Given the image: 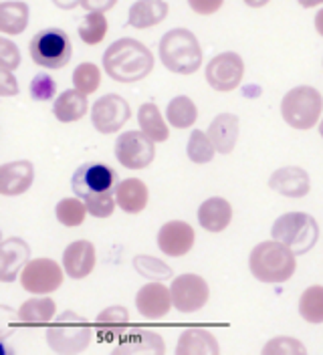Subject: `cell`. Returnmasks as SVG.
<instances>
[{"instance_id": "cell-1", "label": "cell", "mask_w": 323, "mask_h": 355, "mask_svg": "<svg viewBox=\"0 0 323 355\" xmlns=\"http://www.w3.org/2000/svg\"><path fill=\"white\" fill-rule=\"evenodd\" d=\"M103 69L117 83H138L154 69V55L135 39H119L103 53Z\"/></svg>"}, {"instance_id": "cell-2", "label": "cell", "mask_w": 323, "mask_h": 355, "mask_svg": "<svg viewBox=\"0 0 323 355\" xmlns=\"http://www.w3.org/2000/svg\"><path fill=\"white\" fill-rule=\"evenodd\" d=\"M249 266L253 277L260 283L281 285L287 283L297 268L295 252L279 241H265L257 244L249 257Z\"/></svg>"}, {"instance_id": "cell-3", "label": "cell", "mask_w": 323, "mask_h": 355, "mask_svg": "<svg viewBox=\"0 0 323 355\" xmlns=\"http://www.w3.org/2000/svg\"><path fill=\"white\" fill-rule=\"evenodd\" d=\"M162 65L178 75H192L202 65V49L188 28L168 31L158 44Z\"/></svg>"}, {"instance_id": "cell-4", "label": "cell", "mask_w": 323, "mask_h": 355, "mask_svg": "<svg viewBox=\"0 0 323 355\" xmlns=\"http://www.w3.org/2000/svg\"><path fill=\"white\" fill-rule=\"evenodd\" d=\"M281 115L295 130H311L323 115L322 93L309 85L287 91L281 101Z\"/></svg>"}, {"instance_id": "cell-5", "label": "cell", "mask_w": 323, "mask_h": 355, "mask_svg": "<svg viewBox=\"0 0 323 355\" xmlns=\"http://www.w3.org/2000/svg\"><path fill=\"white\" fill-rule=\"evenodd\" d=\"M271 234L275 241L289 246L295 254H305L317 243L320 226L311 214L287 212L275 220L273 228H271Z\"/></svg>"}, {"instance_id": "cell-6", "label": "cell", "mask_w": 323, "mask_h": 355, "mask_svg": "<svg viewBox=\"0 0 323 355\" xmlns=\"http://www.w3.org/2000/svg\"><path fill=\"white\" fill-rule=\"evenodd\" d=\"M31 59L44 69H61L73 57V43L61 28H43L28 43Z\"/></svg>"}, {"instance_id": "cell-7", "label": "cell", "mask_w": 323, "mask_h": 355, "mask_svg": "<svg viewBox=\"0 0 323 355\" xmlns=\"http://www.w3.org/2000/svg\"><path fill=\"white\" fill-rule=\"evenodd\" d=\"M49 345L59 354H79L85 352L91 341V327L85 317L67 311L57 317V323L47 331Z\"/></svg>"}, {"instance_id": "cell-8", "label": "cell", "mask_w": 323, "mask_h": 355, "mask_svg": "<svg viewBox=\"0 0 323 355\" xmlns=\"http://www.w3.org/2000/svg\"><path fill=\"white\" fill-rule=\"evenodd\" d=\"M156 148L154 139L142 132L122 133L115 141V157L117 162L129 170H144L154 162Z\"/></svg>"}, {"instance_id": "cell-9", "label": "cell", "mask_w": 323, "mask_h": 355, "mask_svg": "<svg viewBox=\"0 0 323 355\" xmlns=\"http://www.w3.org/2000/svg\"><path fill=\"white\" fill-rule=\"evenodd\" d=\"M63 268L51 259L28 261L21 272V285L26 293L49 295L63 285Z\"/></svg>"}, {"instance_id": "cell-10", "label": "cell", "mask_w": 323, "mask_h": 355, "mask_svg": "<svg viewBox=\"0 0 323 355\" xmlns=\"http://www.w3.org/2000/svg\"><path fill=\"white\" fill-rule=\"evenodd\" d=\"M242 77H245L242 57L233 51L216 55L206 65V81L215 91H222V93L235 91L242 83Z\"/></svg>"}, {"instance_id": "cell-11", "label": "cell", "mask_w": 323, "mask_h": 355, "mask_svg": "<svg viewBox=\"0 0 323 355\" xmlns=\"http://www.w3.org/2000/svg\"><path fill=\"white\" fill-rule=\"evenodd\" d=\"M129 115H131V110H129L128 101L122 95L108 93L95 101L91 110V121L97 132L108 135V133L119 132L128 123Z\"/></svg>"}, {"instance_id": "cell-12", "label": "cell", "mask_w": 323, "mask_h": 355, "mask_svg": "<svg viewBox=\"0 0 323 355\" xmlns=\"http://www.w3.org/2000/svg\"><path fill=\"white\" fill-rule=\"evenodd\" d=\"M172 301L174 307L180 311V313H194V311H200L206 303H208V297H210V288L208 283L192 272H186V275H180L172 281Z\"/></svg>"}, {"instance_id": "cell-13", "label": "cell", "mask_w": 323, "mask_h": 355, "mask_svg": "<svg viewBox=\"0 0 323 355\" xmlns=\"http://www.w3.org/2000/svg\"><path fill=\"white\" fill-rule=\"evenodd\" d=\"M115 180H117L115 170H111L106 164H85L75 170L73 180H71V188H73L75 196L85 198L87 194L109 192L115 186Z\"/></svg>"}, {"instance_id": "cell-14", "label": "cell", "mask_w": 323, "mask_h": 355, "mask_svg": "<svg viewBox=\"0 0 323 355\" xmlns=\"http://www.w3.org/2000/svg\"><path fill=\"white\" fill-rule=\"evenodd\" d=\"M194 243H196V234H194V228L188 222H166L158 232V246L168 257L188 254L192 250Z\"/></svg>"}, {"instance_id": "cell-15", "label": "cell", "mask_w": 323, "mask_h": 355, "mask_svg": "<svg viewBox=\"0 0 323 355\" xmlns=\"http://www.w3.org/2000/svg\"><path fill=\"white\" fill-rule=\"evenodd\" d=\"M172 305V291L164 287L160 281L144 285L135 295V307L140 311V315L151 321L166 317Z\"/></svg>"}, {"instance_id": "cell-16", "label": "cell", "mask_w": 323, "mask_h": 355, "mask_svg": "<svg viewBox=\"0 0 323 355\" xmlns=\"http://www.w3.org/2000/svg\"><path fill=\"white\" fill-rule=\"evenodd\" d=\"M97 263L95 246L89 241H75L71 243L63 252V268L65 275L71 279H85L93 272Z\"/></svg>"}, {"instance_id": "cell-17", "label": "cell", "mask_w": 323, "mask_h": 355, "mask_svg": "<svg viewBox=\"0 0 323 355\" xmlns=\"http://www.w3.org/2000/svg\"><path fill=\"white\" fill-rule=\"evenodd\" d=\"M35 182V168L31 162L19 159L2 164L0 168V194L2 196H21Z\"/></svg>"}, {"instance_id": "cell-18", "label": "cell", "mask_w": 323, "mask_h": 355, "mask_svg": "<svg viewBox=\"0 0 323 355\" xmlns=\"http://www.w3.org/2000/svg\"><path fill=\"white\" fill-rule=\"evenodd\" d=\"M31 248L22 239H6L0 244V281L13 283L17 275L22 272V268L28 263Z\"/></svg>"}, {"instance_id": "cell-19", "label": "cell", "mask_w": 323, "mask_h": 355, "mask_svg": "<svg viewBox=\"0 0 323 355\" xmlns=\"http://www.w3.org/2000/svg\"><path fill=\"white\" fill-rule=\"evenodd\" d=\"M269 186L279 192L281 196L287 198H303L307 196L311 182H309V174L299 168V166H285L277 172H273V176L269 178Z\"/></svg>"}, {"instance_id": "cell-20", "label": "cell", "mask_w": 323, "mask_h": 355, "mask_svg": "<svg viewBox=\"0 0 323 355\" xmlns=\"http://www.w3.org/2000/svg\"><path fill=\"white\" fill-rule=\"evenodd\" d=\"M113 194H115V200H117V206L124 212H128V214L142 212L148 206V200H150V190H148V186L140 178L122 180L115 186V192Z\"/></svg>"}, {"instance_id": "cell-21", "label": "cell", "mask_w": 323, "mask_h": 355, "mask_svg": "<svg viewBox=\"0 0 323 355\" xmlns=\"http://www.w3.org/2000/svg\"><path fill=\"white\" fill-rule=\"evenodd\" d=\"M238 130H240V123H238L237 115L233 113H220L216 115L215 119L210 121L208 125V135L215 144L216 152L218 154H231L237 146L238 139Z\"/></svg>"}, {"instance_id": "cell-22", "label": "cell", "mask_w": 323, "mask_h": 355, "mask_svg": "<svg viewBox=\"0 0 323 355\" xmlns=\"http://www.w3.org/2000/svg\"><path fill=\"white\" fill-rule=\"evenodd\" d=\"M164 339L154 331L144 329H131L119 337V345L115 347V354H164Z\"/></svg>"}, {"instance_id": "cell-23", "label": "cell", "mask_w": 323, "mask_h": 355, "mask_svg": "<svg viewBox=\"0 0 323 355\" xmlns=\"http://www.w3.org/2000/svg\"><path fill=\"white\" fill-rule=\"evenodd\" d=\"M168 2L166 0H138L131 4L128 12V24L133 28H151L166 21L168 17Z\"/></svg>"}, {"instance_id": "cell-24", "label": "cell", "mask_w": 323, "mask_h": 355, "mask_svg": "<svg viewBox=\"0 0 323 355\" xmlns=\"http://www.w3.org/2000/svg\"><path fill=\"white\" fill-rule=\"evenodd\" d=\"M233 220V206L224 198H208L198 208V222L208 232H222Z\"/></svg>"}, {"instance_id": "cell-25", "label": "cell", "mask_w": 323, "mask_h": 355, "mask_svg": "<svg viewBox=\"0 0 323 355\" xmlns=\"http://www.w3.org/2000/svg\"><path fill=\"white\" fill-rule=\"evenodd\" d=\"M129 325V313L124 307L115 305L108 307L97 315V339L103 343H111L119 339Z\"/></svg>"}, {"instance_id": "cell-26", "label": "cell", "mask_w": 323, "mask_h": 355, "mask_svg": "<svg viewBox=\"0 0 323 355\" xmlns=\"http://www.w3.org/2000/svg\"><path fill=\"white\" fill-rule=\"evenodd\" d=\"M87 107L89 103H87L85 93H81L79 89H69L55 99L53 113L61 123H73L85 115Z\"/></svg>"}, {"instance_id": "cell-27", "label": "cell", "mask_w": 323, "mask_h": 355, "mask_svg": "<svg viewBox=\"0 0 323 355\" xmlns=\"http://www.w3.org/2000/svg\"><path fill=\"white\" fill-rule=\"evenodd\" d=\"M178 355H208L218 354V343L215 335L206 329H186L180 335L178 345H176Z\"/></svg>"}, {"instance_id": "cell-28", "label": "cell", "mask_w": 323, "mask_h": 355, "mask_svg": "<svg viewBox=\"0 0 323 355\" xmlns=\"http://www.w3.org/2000/svg\"><path fill=\"white\" fill-rule=\"evenodd\" d=\"M28 24V6L22 0L0 4V31L4 35H21Z\"/></svg>"}, {"instance_id": "cell-29", "label": "cell", "mask_w": 323, "mask_h": 355, "mask_svg": "<svg viewBox=\"0 0 323 355\" xmlns=\"http://www.w3.org/2000/svg\"><path fill=\"white\" fill-rule=\"evenodd\" d=\"M138 121H140V130L154 141H166L170 137V130H168L160 110L154 103H144L140 107Z\"/></svg>"}, {"instance_id": "cell-30", "label": "cell", "mask_w": 323, "mask_h": 355, "mask_svg": "<svg viewBox=\"0 0 323 355\" xmlns=\"http://www.w3.org/2000/svg\"><path fill=\"white\" fill-rule=\"evenodd\" d=\"M55 301L51 297H33L24 301L19 309V319L22 323H49L55 317Z\"/></svg>"}, {"instance_id": "cell-31", "label": "cell", "mask_w": 323, "mask_h": 355, "mask_svg": "<svg viewBox=\"0 0 323 355\" xmlns=\"http://www.w3.org/2000/svg\"><path fill=\"white\" fill-rule=\"evenodd\" d=\"M166 117L168 121L172 123L174 128L178 130H188L192 128L198 119V110L194 105V101L186 95H178L174 97L172 101L168 103V110H166Z\"/></svg>"}, {"instance_id": "cell-32", "label": "cell", "mask_w": 323, "mask_h": 355, "mask_svg": "<svg viewBox=\"0 0 323 355\" xmlns=\"http://www.w3.org/2000/svg\"><path fill=\"white\" fill-rule=\"evenodd\" d=\"M299 313L301 317L311 323V325H320L323 323V287L322 285H313L303 291L301 299H299Z\"/></svg>"}, {"instance_id": "cell-33", "label": "cell", "mask_w": 323, "mask_h": 355, "mask_svg": "<svg viewBox=\"0 0 323 355\" xmlns=\"http://www.w3.org/2000/svg\"><path fill=\"white\" fill-rule=\"evenodd\" d=\"M57 220L63 226L75 228L85 222V216L89 214L87 204L83 198H65L57 204Z\"/></svg>"}, {"instance_id": "cell-34", "label": "cell", "mask_w": 323, "mask_h": 355, "mask_svg": "<svg viewBox=\"0 0 323 355\" xmlns=\"http://www.w3.org/2000/svg\"><path fill=\"white\" fill-rule=\"evenodd\" d=\"M79 39L85 44H99L108 35V19L103 12H89L77 28Z\"/></svg>"}, {"instance_id": "cell-35", "label": "cell", "mask_w": 323, "mask_h": 355, "mask_svg": "<svg viewBox=\"0 0 323 355\" xmlns=\"http://www.w3.org/2000/svg\"><path fill=\"white\" fill-rule=\"evenodd\" d=\"M186 150H188V157L192 159L194 164H208L216 154V148L213 139H210V135L206 132H200V130H194L190 133Z\"/></svg>"}, {"instance_id": "cell-36", "label": "cell", "mask_w": 323, "mask_h": 355, "mask_svg": "<svg viewBox=\"0 0 323 355\" xmlns=\"http://www.w3.org/2000/svg\"><path fill=\"white\" fill-rule=\"evenodd\" d=\"M73 85L75 89H79L81 93L91 95L95 93L99 85H101V71L99 67L93 63H81L79 67H75L73 71Z\"/></svg>"}, {"instance_id": "cell-37", "label": "cell", "mask_w": 323, "mask_h": 355, "mask_svg": "<svg viewBox=\"0 0 323 355\" xmlns=\"http://www.w3.org/2000/svg\"><path fill=\"white\" fill-rule=\"evenodd\" d=\"M133 266H135V270L142 277L151 279V281H166V279H170L174 275L172 268L166 263L158 261L156 257H148V254H138L133 259Z\"/></svg>"}, {"instance_id": "cell-38", "label": "cell", "mask_w": 323, "mask_h": 355, "mask_svg": "<svg viewBox=\"0 0 323 355\" xmlns=\"http://www.w3.org/2000/svg\"><path fill=\"white\" fill-rule=\"evenodd\" d=\"M87 210L91 216L95 218H109L115 210V194H109V192H95V194H87L85 198Z\"/></svg>"}, {"instance_id": "cell-39", "label": "cell", "mask_w": 323, "mask_h": 355, "mask_svg": "<svg viewBox=\"0 0 323 355\" xmlns=\"http://www.w3.org/2000/svg\"><path fill=\"white\" fill-rule=\"evenodd\" d=\"M263 354H305V347H303L297 339H293V337H275V339H271V341L263 347Z\"/></svg>"}, {"instance_id": "cell-40", "label": "cell", "mask_w": 323, "mask_h": 355, "mask_svg": "<svg viewBox=\"0 0 323 355\" xmlns=\"http://www.w3.org/2000/svg\"><path fill=\"white\" fill-rule=\"evenodd\" d=\"M55 91H57V83H55V79H53V77H49V75H44V73L37 75V77L31 81V95H33V99H37V101L53 99Z\"/></svg>"}, {"instance_id": "cell-41", "label": "cell", "mask_w": 323, "mask_h": 355, "mask_svg": "<svg viewBox=\"0 0 323 355\" xmlns=\"http://www.w3.org/2000/svg\"><path fill=\"white\" fill-rule=\"evenodd\" d=\"M21 65V53L19 46L10 43L8 39H0V69L15 71Z\"/></svg>"}, {"instance_id": "cell-42", "label": "cell", "mask_w": 323, "mask_h": 355, "mask_svg": "<svg viewBox=\"0 0 323 355\" xmlns=\"http://www.w3.org/2000/svg\"><path fill=\"white\" fill-rule=\"evenodd\" d=\"M224 0H188V6L192 8L196 15H202V17H210L215 15L216 10L222 6Z\"/></svg>"}, {"instance_id": "cell-43", "label": "cell", "mask_w": 323, "mask_h": 355, "mask_svg": "<svg viewBox=\"0 0 323 355\" xmlns=\"http://www.w3.org/2000/svg\"><path fill=\"white\" fill-rule=\"evenodd\" d=\"M0 93L2 95H13L19 93V85L8 69H0Z\"/></svg>"}, {"instance_id": "cell-44", "label": "cell", "mask_w": 323, "mask_h": 355, "mask_svg": "<svg viewBox=\"0 0 323 355\" xmlns=\"http://www.w3.org/2000/svg\"><path fill=\"white\" fill-rule=\"evenodd\" d=\"M117 4V0H81L87 12H108Z\"/></svg>"}, {"instance_id": "cell-45", "label": "cell", "mask_w": 323, "mask_h": 355, "mask_svg": "<svg viewBox=\"0 0 323 355\" xmlns=\"http://www.w3.org/2000/svg\"><path fill=\"white\" fill-rule=\"evenodd\" d=\"M53 2H55V6H59L63 10H73L81 4V0H53Z\"/></svg>"}, {"instance_id": "cell-46", "label": "cell", "mask_w": 323, "mask_h": 355, "mask_svg": "<svg viewBox=\"0 0 323 355\" xmlns=\"http://www.w3.org/2000/svg\"><path fill=\"white\" fill-rule=\"evenodd\" d=\"M247 6H251V8H263V6H267L271 0H242Z\"/></svg>"}, {"instance_id": "cell-47", "label": "cell", "mask_w": 323, "mask_h": 355, "mask_svg": "<svg viewBox=\"0 0 323 355\" xmlns=\"http://www.w3.org/2000/svg\"><path fill=\"white\" fill-rule=\"evenodd\" d=\"M297 2L301 4L303 8H315V6L323 4V0H297Z\"/></svg>"}, {"instance_id": "cell-48", "label": "cell", "mask_w": 323, "mask_h": 355, "mask_svg": "<svg viewBox=\"0 0 323 355\" xmlns=\"http://www.w3.org/2000/svg\"><path fill=\"white\" fill-rule=\"evenodd\" d=\"M315 28H317V33L323 37V8L315 15Z\"/></svg>"}, {"instance_id": "cell-49", "label": "cell", "mask_w": 323, "mask_h": 355, "mask_svg": "<svg viewBox=\"0 0 323 355\" xmlns=\"http://www.w3.org/2000/svg\"><path fill=\"white\" fill-rule=\"evenodd\" d=\"M320 133H322V137H323V117H322V121H320Z\"/></svg>"}]
</instances>
